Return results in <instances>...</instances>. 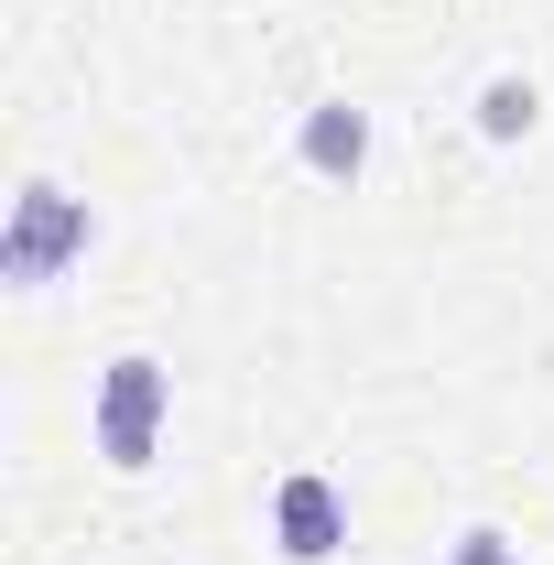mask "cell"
<instances>
[{
	"label": "cell",
	"instance_id": "6da1fadb",
	"mask_svg": "<svg viewBox=\"0 0 554 565\" xmlns=\"http://www.w3.org/2000/svg\"><path fill=\"white\" fill-rule=\"evenodd\" d=\"M98 250V207L55 185V174H22L11 185V217H0V282L11 294H44V282H66L76 262Z\"/></svg>",
	"mask_w": 554,
	"mask_h": 565
},
{
	"label": "cell",
	"instance_id": "7a4b0ae2",
	"mask_svg": "<svg viewBox=\"0 0 554 565\" xmlns=\"http://www.w3.org/2000/svg\"><path fill=\"white\" fill-rule=\"evenodd\" d=\"M163 424H174V370H163L152 349H120L109 370H98V403H87L98 457H109L120 479H141V468L163 457Z\"/></svg>",
	"mask_w": 554,
	"mask_h": 565
},
{
	"label": "cell",
	"instance_id": "277c9868",
	"mask_svg": "<svg viewBox=\"0 0 554 565\" xmlns=\"http://www.w3.org/2000/svg\"><path fill=\"white\" fill-rule=\"evenodd\" d=\"M294 163H305L316 185H359V174H370V109H359V98H316V109L294 120Z\"/></svg>",
	"mask_w": 554,
	"mask_h": 565
},
{
	"label": "cell",
	"instance_id": "3957f363",
	"mask_svg": "<svg viewBox=\"0 0 554 565\" xmlns=\"http://www.w3.org/2000/svg\"><path fill=\"white\" fill-rule=\"evenodd\" d=\"M273 555L283 565H338L348 555V490L327 468H294L273 490Z\"/></svg>",
	"mask_w": 554,
	"mask_h": 565
},
{
	"label": "cell",
	"instance_id": "8992f818",
	"mask_svg": "<svg viewBox=\"0 0 554 565\" xmlns=\"http://www.w3.org/2000/svg\"><path fill=\"white\" fill-rule=\"evenodd\" d=\"M446 565H522V544H511L500 522H468V533H457V555H446Z\"/></svg>",
	"mask_w": 554,
	"mask_h": 565
},
{
	"label": "cell",
	"instance_id": "5b68a950",
	"mask_svg": "<svg viewBox=\"0 0 554 565\" xmlns=\"http://www.w3.org/2000/svg\"><path fill=\"white\" fill-rule=\"evenodd\" d=\"M468 120H479V141H533L544 87H533L522 66H500V76H479V109H468Z\"/></svg>",
	"mask_w": 554,
	"mask_h": 565
}]
</instances>
